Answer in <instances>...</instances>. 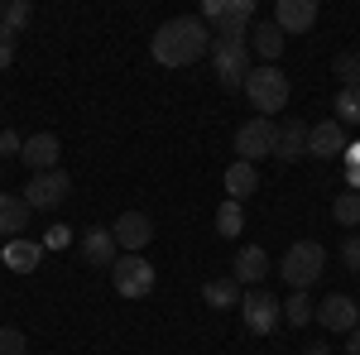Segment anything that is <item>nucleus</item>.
Returning a JSON list of instances; mask_svg holds the SVG:
<instances>
[{
	"mask_svg": "<svg viewBox=\"0 0 360 355\" xmlns=\"http://www.w3.org/2000/svg\"><path fill=\"white\" fill-rule=\"evenodd\" d=\"M149 49H154V63H164V67H193L197 58L212 53V39H207L202 15H173L168 25L154 29Z\"/></svg>",
	"mask_w": 360,
	"mask_h": 355,
	"instance_id": "nucleus-1",
	"label": "nucleus"
},
{
	"mask_svg": "<svg viewBox=\"0 0 360 355\" xmlns=\"http://www.w3.org/2000/svg\"><path fill=\"white\" fill-rule=\"evenodd\" d=\"M288 77L278 72V67H250V77H245V101L255 106V115H264V120H274L278 110L288 106Z\"/></svg>",
	"mask_w": 360,
	"mask_h": 355,
	"instance_id": "nucleus-2",
	"label": "nucleus"
},
{
	"mask_svg": "<svg viewBox=\"0 0 360 355\" xmlns=\"http://www.w3.org/2000/svg\"><path fill=\"white\" fill-rule=\"evenodd\" d=\"M322 269H327V250L317 245V240H298V245H288V250H283V264H278L283 283H288L293 293H307V288L322 278Z\"/></svg>",
	"mask_w": 360,
	"mask_h": 355,
	"instance_id": "nucleus-3",
	"label": "nucleus"
},
{
	"mask_svg": "<svg viewBox=\"0 0 360 355\" xmlns=\"http://www.w3.org/2000/svg\"><path fill=\"white\" fill-rule=\"evenodd\" d=\"M212 67H217V82L226 91H245L250 77V44L245 39H212Z\"/></svg>",
	"mask_w": 360,
	"mask_h": 355,
	"instance_id": "nucleus-4",
	"label": "nucleus"
},
{
	"mask_svg": "<svg viewBox=\"0 0 360 355\" xmlns=\"http://www.w3.org/2000/svg\"><path fill=\"white\" fill-rule=\"evenodd\" d=\"M111 283L120 298H149L154 283H159V269L144 259V254H120L111 264Z\"/></svg>",
	"mask_w": 360,
	"mask_h": 355,
	"instance_id": "nucleus-5",
	"label": "nucleus"
},
{
	"mask_svg": "<svg viewBox=\"0 0 360 355\" xmlns=\"http://www.w3.org/2000/svg\"><path fill=\"white\" fill-rule=\"evenodd\" d=\"M212 20L217 39H245L250 20H255V0H207L202 5V25Z\"/></svg>",
	"mask_w": 360,
	"mask_h": 355,
	"instance_id": "nucleus-6",
	"label": "nucleus"
},
{
	"mask_svg": "<svg viewBox=\"0 0 360 355\" xmlns=\"http://www.w3.org/2000/svg\"><path fill=\"white\" fill-rule=\"evenodd\" d=\"M240 322H245L250 336H269L283 322V302L274 293H264V288H250L245 298H240Z\"/></svg>",
	"mask_w": 360,
	"mask_h": 355,
	"instance_id": "nucleus-7",
	"label": "nucleus"
},
{
	"mask_svg": "<svg viewBox=\"0 0 360 355\" xmlns=\"http://www.w3.org/2000/svg\"><path fill=\"white\" fill-rule=\"evenodd\" d=\"M72 197V178L63 173V168H53V173H34L25 183V202L34 207V212H53V207H63Z\"/></svg>",
	"mask_w": 360,
	"mask_h": 355,
	"instance_id": "nucleus-8",
	"label": "nucleus"
},
{
	"mask_svg": "<svg viewBox=\"0 0 360 355\" xmlns=\"http://www.w3.org/2000/svg\"><path fill=\"white\" fill-rule=\"evenodd\" d=\"M274 139H278V125L264 120V115H255V120H245V125L236 130V154H240L245 164H255V159L274 154Z\"/></svg>",
	"mask_w": 360,
	"mask_h": 355,
	"instance_id": "nucleus-9",
	"label": "nucleus"
},
{
	"mask_svg": "<svg viewBox=\"0 0 360 355\" xmlns=\"http://www.w3.org/2000/svg\"><path fill=\"white\" fill-rule=\"evenodd\" d=\"M111 235H115V245H120V254H139V250L154 240V221L144 217V212H120Z\"/></svg>",
	"mask_w": 360,
	"mask_h": 355,
	"instance_id": "nucleus-10",
	"label": "nucleus"
},
{
	"mask_svg": "<svg viewBox=\"0 0 360 355\" xmlns=\"http://www.w3.org/2000/svg\"><path fill=\"white\" fill-rule=\"evenodd\" d=\"M269 273H274V269H269L264 245H240V250H236V259H231V278H236L240 288H259Z\"/></svg>",
	"mask_w": 360,
	"mask_h": 355,
	"instance_id": "nucleus-11",
	"label": "nucleus"
},
{
	"mask_svg": "<svg viewBox=\"0 0 360 355\" xmlns=\"http://www.w3.org/2000/svg\"><path fill=\"white\" fill-rule=\"evenodd\" d=\"M317 322L327 331H351L360 327V307H356V298H346V293H327V298L317 302Z\"/></svg>",
	"mask_w": 360,
	"mask_h": 355,
	"instance_id": "nucleus-12",
	"label": "nucleus"
},
{
	"mask_svg": "<svg viewBox=\"0 0 360 355\" xmlns=\"http://www.w3.org/2000/svg\"><path fill=\"white\" fill-rule=\"evenodd\" d=\"M346 144H351V139L341 130V120H317L312 135H307V154H312V159H341Z\"/></svg>",
	"mask_w": 360,
	"mask_h": 355,
	"instance_id": "nucleus-13",
	"label": "nucleus"
},
{
	"mask_svg": "<svg viewBox=\"0 0 360 355\" xmlns=\"http://www.w3.org/2000/svg\"><path fill=\"white\" fill-rule=\"evenodd\" d=\"M274 25L283 29V34H307V29L317 25V0H278Z\"/></svg>",
	"mask_w": 360,
	"mask_h": 355,
	"instance_id": "nucleus-14",
	"label": "nucleus"
},
{
	"mask_svg": "<svg viewBox=\"0 0 360 355\" xmlns=\"http://www.w3.org/2000/svg\"><path fill=\"white\" fill-rule=\"evenodd\" d=\"M307 135H312L307 120H283V125H278V139H274V159H283V164L307 159Z\"/></svg>",
	"mask_w": 360,
	"mask_h": 355,
	"instance_id": "nucleus-15",
	"label": "nucleus"
},
{
	"mask_svg": "<svg viewBox=\"0 0 360 355\" xmlns=\"http://www.w3.org/2000/svg\"><path fill=\"white\" fill-rule=\"evenodd\" d=\"M58 154H63V144H58V135H49V130H39V135H29L25 139V159L34 173H53L58 168Z\"/></svg>",
	"mask_w": 360,
	"mask_h": 355,
	"instance_id": "nucleus-16",
	"label": "nucleus"
},
{
	"mask_svg": "<svg viewBox=\"0 0 360 355\" xmlns=\"http://www.w3.org/2000/svg\"><path fill=\"white\" fill-rule=\"evenodd\" d=\"M82 254H86V264H96V269H111L115 259H120V245H115L111 226H91V231L82 235Z\"/></svg>",
	"mask_w": 360,
	"mask_h": 355,
	"instance_id": "nucleus-17",
	"label": "nucleus"
},
{
	"mask_svg": "<svg viewBox=\"0 0 360 355\" xmlns=\"http://www.w3.org/2000/svg\"><path fill=\"white\" fill-rule=\"evenodd\" d=\"M29 217H34V207H29L25 197L0 192V235H5V240H20V231L29 226Z\"/></svg>",
	"mask_w": 360,
	"mask_h": 355,
	"instance_id": "nucleus-18",
	"label": "nucleus"
},
{
	"mask_svg": "<svg viewBox=\"0 0 360 355\" xmlns=\"http://www.w3.org/2000/svg\"><path fill=\"white\" fill-rule=\"evenodd\" d=\"M240 298H245V293H240V283H236L231 273H221V278H207V283H202V302H207V307H217V312L240 307Z\"/></svg>",
	"mask_w": 360,
	"mask_h": 355,
	"instance_id": "nucleus-19",
	"label": "nucleus"
},
{
	"mask_svg": "<svg viewBox=\"0 0 360 355\" xmlns=\"http://www.w3.org/2000/svg\"><path fill=\"white\" fill-rule=\"evenodd\" d=\"M0 259H5V264H10L15 273H34V269H39V259H44V245H39V240H25V235H20V240H5Z\"/></svg>",
	"mask_w": 360,
	"mask_h": 355,
	"instance_id": "nucleus-20",
	"label": "nucleus"
},
{
	"mask_svg": "<svg viewBox=\"0 0 360 355\" xmlns=\"http://www.w3.org/2000/svg\"><path fill=\"white\" fill-rule=\"evenodd\" d=\"M283 39H288V34H283V29H278L274 20H269V25H255V29H250V49L264 58L269 67H274L278 53H283Z\"/></svg>",
	"mask_w": 360,
	"mask_h": 355,
	"instance_id": "nucleus-21",
	"label": "nucleus"
},
{
	"mask_svg": "<svg viewBox=\"0 0 360 355\" xmlns=\"http://www.w3.org/2000/svg\"><path fill=\"white\" fill-rule=\"evenodd\" d=\"M255 188H259V173H255V164L236 159V164L226 168V197H231V202H245Z\"/></svg>",
	"mask_w": 360,
	"mask_h": 355,
	"instance_id": "nucleus-22",
	"label": "nucleus"
},
{
	"mask_svg": "<svg viewBox=\"0 0 360 355\" xmlns=\"http://www.w3.org/2000/svg\"><path fill=\"white\" fill-rule=\"evenodd\" d=\"M240 231H245V207L226 197L221 207H217V235H226V240H236Z\"/></svg>",
	"mask_w": 360,
	"mask_h": 355,
	"instance_id": "nucleus-23",
	"label": "nucleus"
},
{
	"mask_svg": "<svg viewBox=\"0 0 360 355\" xmlns=\"http://www.w3.org/2000/svg\"><path fill=\"white\" fill-rule=\"evenodd\" d=\"M283 322H288V327H307V322H317V302L307 298V293H288V302H283Z\"/></svg>",
	"mask_w": 360,
	"mask_h": 355,
	"instance_id": "nucleus-24",
	"label": "nucleus"
},
{
	"mask_svg": "<svg viewBox=\"0 0 360 355\" xmlns=\"http://www.w3.org/2000/svg\"><path fill=\"white\" fill-rule=\"evenodd\" d=\"M332 217H336V226H351L356 231L360 226V192H341L332 202Z\"/></svg>",
	"mask_w": 360,
	"mask_h": 355,
	"instance_id": "nucleus-25",
	"label": "nucleus"
},
{
	"mask_svg": "<svg viewBox=\"0 0 360 355\" xmlns=\"http://www.w3.org/2000/svg\"><path fill=\"white\" fill-rule=\"evenodd\" d=\"M332 72L341 77V86H360V49H346V53H336Z\"/></svg>",
	"mask_w": 360,
	"mask_h": 355,
	"instance_id": "nucleus-26",
	"label": "nucleus"
},
{
	"mask_svg": "<svg viewBox=\"0 0 360 355\" xmlns=\"http://www.w3.org/2000/svg\"><path fill=\"white\" fill-rule=\"evenodd\" d=\"M29 20H34V5H29V0H10V5H5V20H0V29H5V34H20Z\"/></svg>",
	"mask_w": 360,
	"mask_h": 355,
	"instance_id": "nucleus-27",
	"label": "nucleus"
},
{
	"mask_svg": "<svg viewBox=\"0 0 360 355\" xmlns=\"http://www.w3.org/2000/svg\"><path fill=\"white\" fill-rule=\"evenodd\" d=\"M336 115L346 125H360V86H341L336 91Z\"/></svg>",
	"mask_w": 360,
	"mask_h": 355,
	"instance_id": "nucleus-28",
	"label": "nucleus"
},
{
	"mask_svg": "<svg viewBox=\"0 0 360 355\" xmlns=\"http://www.w3.org/2000/svg\"><path fill=\"white\" fill-rule=\"evenodd\" d=\"M25 351H29L25 331L20 327H0V355H25Z\"/></svg>",
	"mask_w": 360,
	"mask_h": 355,
	"instance_id": "nucleus-29",
	"label": "nucleus"
},
{
	"mask_svg": "<svg viewBox=\"0 0 360 355\" xmlns=\"http://www.w3.org/2000/svg\"><path fill=\"white\" fill-rule=\"evenodd\" d=\"M20 154H25V139L15 135V130H0V164L5 159H20Z\"/></svg>",
	"mask_w": 360,
	"mask_h": 355,
	"instance_id": "nucleus-30",
	"label": "nucleus"
},
{
	"mask_svg": "<svg viewBox=\"0 0 360 355\" xmlns=\"http://www.w3.org/2000/svg\"><path fill=\"white\" fill-rule=\"evenodd\" d=\"M341 259H346V269L360 273V235H346V245H341Z\"/></svg>",
	"mask_w": 360,
	"mask_h": 355,
	"instance_id": "nucleus-31",
	"label": "nucleus"
},
{
	"mask_svg": "<svg viewBox=\"0 0 360 355\" xmlns=\"http://www.w3.org/2000/svg\"><path fill=\"white\" fill-rule=\"evenodd\" d=\"M10 63H15V34H5V29H0V72H5Z\"/></svg>",
	"mask_w": 360,
	"mask_h": 355,
	"instance_id": "nucleus-32",
	"label": "nucleus"
},
{
	"mask_svg": "<svg viewBox=\"0 0 360 355\" xmlns=\"http://www.w3.org/2000/svg\"><path fill=\"white\" fill-rule=\"evenodd\" d=\"M39 245H44V250H63V245H68V226H53V231H49Z\"/></svg>",
	"mask_w": 360,
	"mask_h": 355,
	"instance_id": "nucleus-33",
	"label": "nucleus"
},
{
	"mask_svg": "<svg viewBox=\"0 0 360 355\" xmlns=\"http://www.w3.org/2000/svg\"><path fill=\"white\" fill-rule=\"evenodd\" d=\"M341 159H346L351 168H360V139H356V144H346V154H341Z\"/></svg>",
	"mask_w": 360,
	"mask_h": 355,
	"instance_id": "nucleus-34",
	"label": "nucleus"
},
{
	"mask_svg": "<svg viewBox=\"0 0 360 355\" xmlns=\"http://www.w3.org/2000/svg\"><path fill=\"white\" fill-rule=\"evenodd\" d=\"M346 355H360V327L351 331V341H346Z\"/></svg>",
	"mask_w": 360,
	"mask_h": 355,
	"instance_id": "nucleus-35",
	"label": "nucleus"
},
{
	"mask_svg": "<svg viewBox=\"0 0 360 355\" xmlns=\"http://www.w3.org/2000/svg\"><path fill=\"white\" fill-rule=\"evenodd\" d=\"M303 355H332V346H307Z\"/></svg>",
	"mask_w": 360,
	"mask_h": 355,
	"instance_id": "nucleus-36",
	"label": "nucleus"
},
{
	"mask_svg": "<svg viewBox=\"0 0 360 355\" xmlns=\"http://www.w3.org/2000/svg\"><path fill=\"white\" fill-rule=\"evenodd\" d=\"M0 20H5V0H0Z\"/></svg>",
	"mask_w": 360,
	"mask_h": 355,
	"instance_id": "nucleus-37",
	"label": "nucleus"
},
{
	"mask_svg": "<svg viewBox=\"0 0 360 355\" xmlns=\"http://www.w3.org/2000/svg\"><path fill=\"white\" fill-rule=\"evenodd\" d=\"M356 278H360V273H356Z\"/></svg>",
	"mask_w": 360,
	"mask_h": 355,
	"instance_id": "nucleus-38",
	"label": "nucleus"
}]
</instances>
